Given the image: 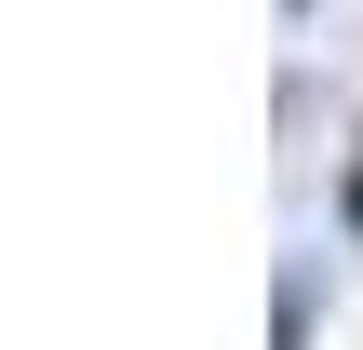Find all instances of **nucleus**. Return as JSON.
Listing matches in <instances>:
<instances>
[{"instance_id":"f257e3e1","label":"nucleus","mask_w":363,"mask_h":350,"mask_svg":"<svg viewBox=\"0 0 363 350\" xmlns=\"http://www.w3.org/2000/svg\"><path fill=\"white\" fill-rule=\"evenodd\" d=\"M269 350H310V270H283V310H269Z\"/></svg>"},{"instance_id":"f03ea898","label":"nucleus","mask_w":363,"mask_h":350,"mask_svg":"<svg viewBox=\"0 0 363 350\" xmlns=\"http://www.w3.org/2000/svg\"><path fill=\"white\" fill-rule=\"evenodd\" d=\"M337 229L363 243V148H350V175H337Z\"/></svg>"},{"instance_id":"7ed1b4c3","label":"nucleus","mask_w":363,"mask_h":350,"mask_svg":"<svg viewBox=\"0 0 363 350\" xmlns=\"http://www.w3.org/2000/svg\"><path fill=\"white\" fill-rule=\"evenodd\" d=\"M283 13H296V27H310V13H323V0H283Z\"/></svg>"}]
</instances>
